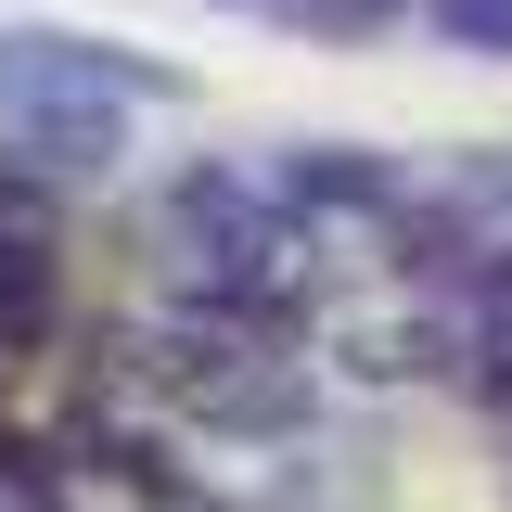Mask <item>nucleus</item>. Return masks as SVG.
Returning a JSON list of instances; mask_svg holds the SVG:
<instances>
[{
  "instance_id": "obj_1",
  "label": "nucleus",
  "mask_w": 512,
  "mask_h": 512,
  "mask_svg": "<svg viewBox=\"0 0 512 512\" xmlns=\"http://www.w3.org/2000/svg\"><path fill=\"white\" fill-rule=\"evenodd\" d=\"M154 231H167V256H180L205 295H256V282L295 256V218H282L269 180H244V167H180Z\"/></svg>"
},
{
  "instance_id": "obj_2",
  "label": "nucleus",
  "mask_w": 512,
  "mask_h": 512,
  "mask_svg": "<svg viewBox=\"0 0 512 512\" xmlns=\"http://www.w3.org/2000/svg\"><path fill=\"white\" fill-rule=\"evenodd\" d=\"M128 90H167V77L116 64L103 39H64V26H13L0 39V103H128Z\"/></svg>"
},
{
  "instance_id": "obj_3",
  "label": "nucleus",
  "mask_w": 512,
  "mask_h": 512,
  "mask_svg": "<svg viewBox=\"0 0 512 512\" xmlns=\"http://www.w3.org/2000/svg\"><path fill=\"white\" fill-rule=\"evenodd\" d=\"M13 154L39 180H103L116 167V103H13Z\"/></svg>"
},
{
  "instance_id": "obj_4",
  "label": "nucleus",
  "mask_w": 512,
  "mask_h": 512,
  "mask_svg": "<svg viewBox=\"0 0 512 512\" xmlns=\"http://www.w3.org/2000/svg\"><path fill=\"white\" fill-rule=\"evenodd\" d=\"M269 180H282V205H397V167L384 154H346V141H295Z\"/></svg>"
},
{
  "instance_id": "obj_5",
  "label": "nucleus",
  "mask_w": 512,
  "mask_h": 512,
  "mask_svg": "<svg viewBox=\"0 0 512 512\" xmlns=\"http://www.w3.org/2000/svg\"><path fill=\"white\" fill-rule=\"evenodd\" d=\"M423 13H436L461 52H512V0H423Z\"/></svg>"
},
{
  "instance_id": "obj_6",
  "label": "nucleus",
  "mask_w": 512,
  "mask_h": 512,
  "mask_svg": "<svg viewBox=\"0 0 512 512\" xmlns=\"http://www.w3.org/2000/svg\"><path fill=\"white\" fill-rule=\"evenodd\" d=\"M461 192H487V205H512V141H487V154H461Z\"/></svg>"
},
{
  "instance_id": "obj_7",
  "label": "nucleus",
  "mask_w": 512,
  "mask_h": 512,
  "mask_svg": "<svg viewBox=\"0 0 512 512\" xmlns=\"http://www.w3.org/2000/svg\"><path fill=\"white\" fill-rule=\"evenodd\" d=\"M0 244H13V231H0Z\"/></svg>"
}]
</instances>
